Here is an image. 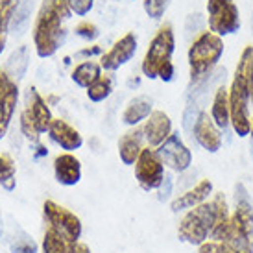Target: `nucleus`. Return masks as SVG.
I'll use <instances>...</instances> for the list:
<instances>
[{
    "mask_svg": "<svg viewBox=\"0 0 253 253\" xmlns=\"http://www.w3.org/2000/svg\"><path fill=\"white\" fill-rule=\"evenodd\" d=\"M67 0H44L34 26V44L39 57H50L57 52L65 39L63 22L71 17Z\"/></svg>",
    "mask_w": 253,
    "mask_h": 253,
    "instance_id": "1",
    "label": "nucleus"
},
{
    "mask_svg": "<svg viewBox=\"0 0 253 253\" xmlns=\"http://www.w3.org/2000/svg\"><path fill=\"white\" fill-rule=\"evenodd\" d=\"M253 57V46H248L240 61L237 65V72L233 78L231 89H229V111H231V124L235 133L239 137L250 135V113H248V102H250V89H248V65Z\"/></svg>",
    "mask_w": 253,
    "mask_h": 253,
    "instance_id": "2",
    "label": "nucleus"
},
{
    "mask_svg": "<svg viewBox=\"0 0 253 253\" xmlns=\"http://www.w3.org/2000/svg\"><path fill=\"white\" fill-rule=\"evenodd\" d=\"M174 48H176V39H174L172 26L165 24L152 39L146 50V56L142 59L144 76L150 80L161 78L163 82H170L174 78V65H172Z\"/></svg>",
    "mask_w": 253,
    "mask_h": 253,
    "instance_id": "3",
    "label": "nucleus"
},
{
    "mask_svg": "<svg viewBox=\"0 0 253 253\" xmlns=\"http://www.w3.org/2000/svg\"><path fill=\"white\" fill-rule=\"evenodd\" d=\"M224 54V41L212 32H204L189 48V67L192 80L204 78L214 69Z\"/></svg>",
    "mask_w": 253,
    "mask_h": 253,
    "instance_id": "4",
    "label": "nucleus"
},
{
    "mask_svg": "<svg viewBox=\"0 0 253 253\" xmlns=\"http://www.w3.org/2000/svg\"><path fill=\"white\" fill-rule=\"evenodd\" d=\"M212 227H214V211L211 202H205L194 209H189V212L179 222L177 235L179 239L192 246H200L205 240H209Z\"/></svg>",
    "mask_w": 253,
    "mask_h": 253,
    "instance_id": "5",
    "label": "nucleus"
},
{
    "mask_svg": "<svg viewBox=\"0 0 253 253\" xmlns=\"http://www.w3.org/2000/svg\"><path fill=\"white\" fill-rule=\"evenodd\" d=\"M42 214L48 222V227L56 229L69 244L80 240V237H82V220L72 211L57 205L52 200H46L42 204Z\"/></svg>",
    "mask_w": 253,
    "mask_h": 253,
    "instance_id": "6",
    "label": "nucleus"
},
{
    "mask_svg": "<svg viewBox=\"0 0 253 253\" xmlns=\"http://www.w3.org/2000/svg\"><path fill=\"white\" fill-rule=\"evenodd\" d=\"M209 28L216 36H229L240 28L239 7L233 0H207Z\"/></svg>",
    "mask_w": 253,
    "mask_h": 253,
    "instance_id": "7",
    "label": "nucleus"
},
{
    "mask_svg": "<svg viewBox=\"0 0 253 253\" xmlns=\"http://www.w3.org/2000/svg\"><path fill=\"white\" fill-rule=\"evenodd\" d=\"M135 179L144 190H155L161 187L165 179V163L157 154V150L142 148L139 159L135 161Z\"/></svg>",
    "mask_w": 253,
    "mask_h": 253,
    "instance_id": "8",
    "label": "nucleus"
},
{
    "mask_svg": "<svg viewBox=\"0 0 253 253\" xmlns=\"http://www.w3.org/2000/svg\"><path fill=\"white\" fill-rule=\"evenodd\" d=\"M157 154L161 157V161L170 167L174 172H185L192 165V154L185 144H183L179 133H172L157 148Z\"/></svg>",
    "mask_w": 253,
    "mask_h": 253,
    "instance_id": "9",
    "label": "nucleus"
},
{
    "mask_svg": "<svg viewBox=\"0 0 253 253\" xmlns=\"http://www.w3.org/2000/svg\"><path fill=\"white\" fill-rule=\"evenodd\" d=\"M137 52V37L133 34H126L124 37H120L119 41L111 46L109 52H106L102 56V69L106 71H117L119 67H122L124 63H127Z\"/></svg>",
    "mask_w": 253,
    "mask_h": 253,
    "instance_id": "10",
    "label": "nucleus"
},
{
    "mask_svg": "<svg viewBox=\"0 0 253 253\" xmlns=\"http://www.w3.org/2000/svg\"><path fill=\"white\" fill-rule=\"evenodd\" d=\"M142 133H144L148 146L159 148L172 135V120L165 111H152L142 127Z\"/></svg>",
    "mask_w": 253,
    "mask_h": 253,
    "instance_id": "11",
    "label": "nucleus"
},
{
    "mask_svg": "<svg viewBox=\"0 0 253 253\" xmlns=\"http://www.w3.org/2000/svg\"><path fill=\"white\" fill-rule=\"evenodd\" d=\"M194 137L200 142V146L207 152H218L222 146V135L218 131V126L212 122V119L207 113H200L194 124Z\"/></svg>",
    "mask_w": 253,
    "mask_h": 253,
    "instance_id": "12",
    "label": "nucleus"
},
{
    "mask_svg": "<svg viewBox=\"0 0 253 253\" xmlns=\"http://www.w3.org/2000/svg\"><path fill=\"white\" fill-rule=\"evenodd\" d=\"M24 109L30 113V117H32V120H34V124H36L37 129H39L41 133L48 131L50 126H52V122H54V117H52V113H50L48 104H46L44 98L37 92L36 87H30L28 89L26 107H24Z\"/></svg>",
    "mask_w": 253,
    "mask_h": 253,
    "instance_id": "13",
    "label": "nucleus"
},
{
    "mask_svg": "<svg viewBox=\"0 0 253 253\" xmlns=\"http://www.w3.org/2000/svg\"><path fill=\"white\" fill-rule=\"evenodd\" d=\"M54 176L57 183H61L65 187H72L82 179V163L71 152L59 154L54 159Z\"/></svg>",
    "mask_w": 253,
    "mask_h": 253,
    "instance_id": "14",
    "label": "nucleus"
},
{
    "mask_svg": "<svg viewBox=\"0 0 253 253\" xmlns=\"http://www.w3.org/2000/svg\"><path fill=\"white\" fill-rule=\"evenodd\" d=\"M48 135L52 141L59 144L67 152L80 150L82 144H84V139H82L80 131L63 119H54V122H52V126L48 129Z\"/></svg>",
    "mask_w": 253,
    "mask_h": 253,
    "instance_id": "15",
    "label": "nucleus"
},
{
    "mask_svg": "<svg viewBox=\"0 0 253 253\" xmlns=\"http://www.w3.org/2000/svg\"><path fill=\"white\" fill-rule=\"evenodd\" d=\"M211 192H212V183L209 181V179H202L196 187H192V189L187 190L185 194L176 198L170 207H172V211L174 212L185 211V209H194V207H198V205L205 204L207 198L211 196Z\"/></svg>",
    "mask_w": 253,
    "mask_h": 253,
    "instance_id": "16",
    "label": "nucleus"
},
{
    "mask_svg": "<svg viewBox=\"0 0 253 253\" xmlns=\"http://www.w3.org/2000/svg\"><path fill=\"white\" fill-rule=\"evenodd\" d=\"M17 102H19V85L17 82H11L0 92V139L9 129V124L13 120L15 109H17Z\"/></svg>",
    "mask_w": 253,
    "mask_h": 253,
    "instance_id": "17",
    "label": "nucleus"
},
{
    "mask_svg": "<svg viewBox=\"0 0 253 253\" xmlns=\"http://www.w3.org/2000/svg\"><path fill=\"white\" fill-rule=\"evenodd\" d=\"M142 139H144V133H142V129H137V127L129 129L120 137L119 155L124 165H135V161L139 159L142 152Z\"/></svg>",
    "mask_w": 253,
    "mask_h": 253,
    "instance_id": "18",
    "label": "nucleus"
},
{
    "mask_svg": "<svg viewBox=\"0 0 253 253\" xmlns=\"http://www.w3.org/2000/svg\"><path fill=\"white\" fill-rule=\"evenodd\" d=\"M211 119L218 127L227 129L229 122H231V111H229V91L225 87H218L214 92V100H212L211 107Z\"/></svg>",
    "mask_w": 253,
    "mask_h": 253,
    "instance_id": "19",
    "label": "nucleus"
},
{
    "mask_svg": "<svg viewBox=\"0 0 253 253\" xmlns=\"http://www.w3.org/2000/svg\"><path fill=\"white\" fill-rule=\"evenodd\" d=\"M152 115V100L146 96L133 98L122 113V122L127 126H137L141 120H146Z\"/></svg>",
    "mask_w": 253,
    "mask_h": 253,
    "instance_id": "20",
    "label": "nucleus"
},
{
    "mask_svg": "<svg viewBox=\"0 0 253 253\" xmlns=\"http://www.w3.org/2000/svg\"><path fill=\"white\" fill-rule=\"evenodd\" d=\"M28 65H30L28 46H19L17 50H13V52H11V56L7 57V63H6L7 76L11 78L13 82H19V80L26 74Z\"/></svg>",
    "mask_w": 253,
    "mask_h": 253,
    "instance_id": "21",
    "label": "nucleus"
},
{
    "mask_svg": "<svg viewBox=\"0 0 253 253\" xmlns=\"http://www.w3.org/2000/svg\"><path fill=\"white\" fill-rule=\"evenodd\" d=\"M102 76V65L94 61H84L72 71V82L80 87H91L98 78Z\"/></svg>",
    "mask_w": 253,
    "mask_h": 253,
    "instance_id": "22",
    "label": "nucleus"
},
{
    "mask_svg": "<svg viewBox=\"0 0 253 253\" xmlns=\"http://www.w3.org/2000/svg\"><path fill=\"white\" fill-rule=\"evenodd\" d=\"M32 0H21L19 6L15 9L13 19H11V24L9 28L15 36H22L26 28L30 26V21H32Z\"/></svg>",
    "mask_w": 253,
    "mask_h": 253,
    "instance_id": "23",
    "label": "nucleus"
},
{
    "mask_svg": "<svg viewBox=\"0 0 253 253\" xmlns=\"http://www.w3.org/2000/svg\"><path fill=\"white\" fill-rule=\"evenodd\" d=\"M67 248H69V242L56 229L48 227L44 231V237H42V253H67Z\"/></svg>",
    "mask_w": 253,
    "mask_h": 253,
    "instance_id": "24",
    "label": "nucleus"
},
{
    "mask_svg": "<svg viewBox=\"0 0 253 253\" xmlns=\"http://www.w3.org/2000/svg\"><path fill=\"white\" fill-rule=\"evenodd\" d=\"M113 91V78L111 76H100L91 87H87V96L91 102H102L106 100Z\"/></svg>",
    "mask_w": 253,
    "mask_h": 253,
    "instance_id": "25",
    "label": "nucleus"
},
{
    "mask_svg": "<svg viewBox=\"0 0 253 253\" xmlns=\"http://www.w3.org/2000/svg\"><path fill=\"white\" fill-rule=\"evenodd\" d=\"M15 163L7 154H0V187L6 190L15 189Z\"/></svg>",
    "mask_w": 253,
    "mask_h": 253,
    "instance_id": "26",
    "label": "nucleus"
},
{
    "mask_svg": "<svg viewBox=\"0 0 253 253\" xmlns=\"http://www.w3.org/2000/svg\"><path fill=\"white\" fill-rule=\"evenodd\" d=\"M21 0H0V34L6 36L7 28L11 24L13 13Z\"/></svg>",
    "mask_w": 253,
    "mask_h": 253,
    "instance_id": "27",
    "label": "nucleus"
},
{
    "mask_svg": "<svg viewBox=\"0 0 253 253\" xmlns=\"http://www.w3.org/2000/svg\"><path fill=\"white\" fill-rule=\"evenodd\" d=\"M21 131H22V135H24L26 139H30L32 142H39L41 131L37 129V126L34 124V120H32V117H30V113L26 111V109L21 113Z\"/></svg>",
    "mask_w": 253,
    "mask_h": 253,
    "instance_id": "28",
    "label": "nucleus"
},
{
    "mask_svg": "<svg viewBox=\"0 0 253 253\" xmlns=\"http://www.w3.org/2000/svg\"><path fill=\"white\" fill-rule=\"evenodd\" d=\"M39 248H37L36 240L30 239L28 235H21L19 239H15L11 242V253H37Z\"/></svg>",
    "mask_w": 253,
    "mask_h": 253,
    "instance_id": "29",
    "label": "nucleus"
},
{
    "mask_svg": "<svg viewBox=\"0 0 253 253\" xmlns=\"http://www.w3.org/2000/svg\"><path fill=\"white\" fill-rule=\"evenodd\" d=\"M169 2L170 0H144V11L148 13V17L157 21L165 15L167 7H169Z\"/></svg>",
    "mask_w": 253,
    "mask_h": 253,
    "instance_id": "30",
    "label": "nucleus"
},
{
    "mask_svg": "<svg viewBox=\"0 0 253 253\" xmlns=\"http://www.w3.org/2000/svg\"><path fill=\"white\" fill-rule=\"evenodd\" d=\"M67 2H69L72 13L80 15V17L89 13L92 9V4H94V0H67Z\"/></svg>",
    "mask_w": 253,
    "mask_h": 253,
    "instance_id": "31",
    "label": "nucleus"
},
{
    "mask_svg": "<svg viewBox=\"0 0 253 253\" xmlns=\"http://www.w3.org/2000/svg\"><path fill=\"white\" fill-rule=\"evenodd\" d=\"M76 34L80 37H84L87 41H91V39H96L100 36L98 28L92 24V22H80L76 26Z\"/></svg>",
    "mask_w": 253,
    "mask_h": 253,
    "instance_id": "32",
    "label": "nucleus"
},
{
    "mask_svg": "<svg viewBox=\"0 0 253 253\" xmlns=\"http://www.w3.org/2000/svg\"><path fill=\"white\" fill-rule=\"evenodd\" d=\"M198 253H224V246H222V242L209 239L198 246Z\"/></svg>",
    "mask_w": 253,
    "mask_h": 253,
    "instance_id": "33",
    "label": "nucleus"
},
{
    "mask_svg": "<svg viewBox=\"0 0 253 253\" xmlns=\"http://www.w3.org/2000/svg\"><path fill=\"white\" fill-rule=\"evenodd\" d=\"M172 177H170V174H165V179H163L161 187H159V200L161 202H165V200H169V196L172 194Z\"/></svg>",
    "mask_w": 253,
    "mask_h": 253,
    "instance_id": "34",
    "label": "nucleus"
},
{
    "mask_svg": "<svg viewBox=\"0 0 253 253\" xmlns=\"http://www.w3.org/2000/svg\"><path fill=\"white\" fill-rule=\"evenodd\" d=\"M67 253H91V250H89V246L87 244H84V242H72V244H69V248H67Z\"/></svg>",
    "mask_w": 253,
    "mask_h": 253,
    "instance_id": "35",
    "label": "nucleus"
},
{
    "mask_svg": "<svg viewBox=\"0 0 253 253\" xmlns=\"http://www.w3.org/2000/svg\"><path fill=\"white\" fill-rule=\"evenodd\" d=\"M248 89H250V100L253 102V57L248 65Z\"/></svg>",
    "mask_w": 253,
    "mask_h": 253,
    "instance_id": "36",
    "label": "nucleus"
},
{
    "mask_svg": "<svg viewBox=\"0 0 253 253\" xmlns=\"http://www.w3.org/2000/svg\"><path fill=\"white\" fill-rule=\"evenodd\" d=\"M11 82H13V80H11V78L7 76L6 69H2V67H0V92L4 91V89H6L7 85L11 84Z\"/></svg>",
    "mask_w": 253,
    "mask_h": 253,
    "instance_id": "37",
    "label": "nucleus"
},
{
    "mask_svg": "<svg viewBox=\"0 0 253 253\" xmlns=\"http://www.w3.org/2000/svg\"><path fill=\"white\" fill-rule=\"evenodd\" d=\"M4 48H6V36H4V34H0V54L4 52Z\"/></svg>",
    "mask_w": 253,
    "mask_h": 253,
    "instance_id": "38",
    "label": "nucleus"
},
{
    "mask_svg": "<svg viewBox=\"0 0 253 253\" xmlns=\"http://www.w3.org/2000/svg\"><path fill=\"white\" fill-rule=\"evenodd\" d=\"M250 133H252V137H253V117L250 119Z\"/></svg>",
    "mask_w": 253,
    "mask_h": 253,
    "instance_id": "39",
    "label": "nucleus"
},
{
    "mask_svg": "<svg viewBox=\"0 0 253 253\" xmlns=\"http://www.w3.org/2000/svg\"><path fill=\"white\" fill-rule=\"evenodd\" d=\"M0 237H2V214H0Z\"/></svg>",
    "mask_w": 253,
    "mask_h": 253,
    "instance_id": "40",
    "label": "nucleus"
},
{
    "mask_svg": "<svg viewBox=\"0 0 253 253\" xmlns=\"http://www.w3.org/2000/svg\"><path fill=\"white\" fill-rule=\"evenodd\" d=\"M252 32H253V15H252Z\"/></svg>",
    "mask_w": 253,
    "mask_h": 253,
    "instance_id": "41",
    "label": "nucleus"
},
{
    "mask_svg": "<svg viewBox=\"0 0 253 253\" xmlns=\"http://www.w3.org/2000/svg\"><path fill=\"white\" fill-rule=\"evenodd\" d=\"M252 155H253V141H252Z\"/></svg>",
    "mask_w": 253,
    "mask_h": 253,
    "instance_id": "42",
    "label": "nucleus"
}]
</instances>
